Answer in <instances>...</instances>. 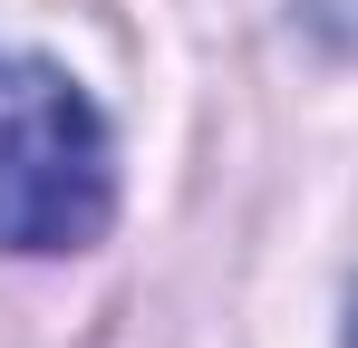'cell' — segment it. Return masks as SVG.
Here are the masks:
<instances>
[{"label": "cell", "mask_w": 358, "mask_h": 348, "mask_svg": "<svg viewBox=\"0 0 358 348\" xmlns=\"http://www.w3.org/2000/svg\"><path fill=\"white\" fill-rule=\"evenodd\" d=\"M117 213L97 107L39 58H0V252H78Z\"/></svg>", "instance_id": "1"}, {"label": "cell", "mask_w": 358, "mask_h": 348, "mask_svg": "<svg viewBox=\"0 0 358 348\" xmlns=\"http://www.w3.org/2000/svg\"><path fill=\"white\" fill-rule=\"evenodd\" d=\"M349 348H358V300H349Z\"/></svg>", "instance_id": "2"}]
</instances>
